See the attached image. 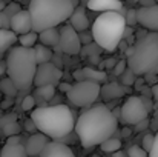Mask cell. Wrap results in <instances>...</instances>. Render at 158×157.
Returning a JSON list of instances; mask_svg holds the SVG:
<instances>
[{"label": "cell", "mask_w": 158, "mask_h": 157, "mask_svg": "<svg viewBox=\"0 0 158 157\" xmlns=\"http://www.w3.org/2000/svg\"><path fill=\"white\" fill-rule=\"evenodd\" d=\"M78 36H80V42L85 43V46H86V45H91L92 40H94V39H92V34H89V33H80Z\"/></svg>", "instance_id": "8d00e7d4"}, {"label": "cell", "mask_w": 158, "mask_h": 157, "mask_svg": "<svg viewBox=\"0 0 158 157\" xmlns=\"http://www.w3.org/2000/svg\"><path fill=\"white\" fill-rule=\"evenodd\" d=\"M78 2L74 0H32L29 3V14L32 20V31L40 34L46 29L57 28L64 20H69Z\"/></svg>", "instance_id": "3957f363"}, {"label": "cell", "mask_w": 158, "mask_h": 157, "mask_svg": "<svg viewBox=\"0 0 158 157\" xmlns=\"http://www.w3.org/2000/svg\"><path fill=\"white\" fill-rule=\"evenodd\" d=\"M61 69L57 68L54 63H45V65H39L37 66V72H35V79H34V85L39 86H55L60 85L61 80Z\"/></svg>", "instance_id": "30bf717a"}, {"label": "cell", "mask_w": 158, "mask_h": 157, "mask_svg": "<svg viewBox=\"0 0 158 157\" xmlns=\"http://www.w3.org/2000/svg\"><path fill=\"white\" fill-rule=\"evenodd\" d=\"M149 157H158V131H157V134H155V143H154L152 151L149 153Z\"/></svg>", "instance_id": "60d3db41"}, {"label": "cell", "mask_w": 158, "mask_h": 157, "mask_svg": "<svg viewBox=\"0 0 158 157\" xmlns=\"http://www.w3.org/2000/svg\"><path fill=\"white\" fill-rule=\"evenodd\" d=\"M3 26H5V23H3V15H2V12H0V29H3Z\"/></svg>", "instance_id": "f5cc1de1"}, {"label": "cell", "mask_w": 158, "mask_h": 157, "mask_svg": "<svg viewBox=\"0 0 158 157\" xmlns=\"http://www.w3.org/2000/svg\"><path fill=\"white\" fill-rule=\"evenodd\" d=\"M124 15L120 12H103L100 14L92 25V39L94 42L107 52L117 51L121 43L126 31Z\"/></svg>", "instance_id": "8992f818"}, {"label": "cell", "mask_w": 158, "mask_h": 157, "mask_svg": "<svg viewBox=\"0 0 158 157\" xmlns=\"http://www.w3.org/2000/svg\"><path fill=\"white\" fill-rule=\"evenodd\" d=\"M5 74H6V62H0V82L3 80Z\"/></svg>", "instance_id": "f6af8a7d"}, {"label": "cell", "mask_w": 158, "mask_h": 157, "mask_svg": "<svg viewBox=\"0 0 158 157\" xmlns=\"http://www.w3.org/2000/svg\"><path fill=\"white\" fill-rule=\"evenodd\" d=\"M157 3L154 0H141V8H151V6H155Z\"/></svg>", "instance_id": "ee69618b"}, {"label": "cell", "mask_w": 158, "mask_h": 157, "mask_svg": "<svg viewBox=\"0 0 158 157\" xmlns=\"http://www.w3.org/2000/svg\"><path fill=\"white\" fill-rule=\"evenodd\" d=\"M0 94H5V96L9 97V99H14V97L19 94L15 85L12 83V80H11L9 77H5V79L0 82Z\"/></svg>", "instance_id": "603a6c76"}, {"label": "cell", "mask_w": 158, "mask_h": 157, "mask_svg": "<svg viewBox=\"0 0 158 157\" xmlns=\"http://www.w3.org/2000/svg\"><path fill=\"white\" fill-rule=\"evenodd\" d=\"M2 116H3V112H2V109H0V117H2Z\"/></svg>", "instance_id": "11a10c76"}, {"label": "cell", "mask_w": 158, "mask_h": 157, "mask_svg": "<svg viewBox=\"0 0 158 157\" xmlns=\"http://www.w3.org/2000/svg\"><path fill=\"white\" fill-rule=\"evenodd\" d=\"M35 60H37V65H45V63H51V59H52V50L45 46V45H35Z\"/></svg>", "instance_id": "7402d4cb"}, {"label": "cell", "mask_w": 158, "mask_h": 157, "mask_svg": "<svg viewBox=\"0 0 158 157\" xmlns=\"http://www.w3.org/2000/svg\"><path fill=\"white\" fill-rule=\"evenodd\" d=\"M51 142L49 137H46L45 134L42 133H35V134H31L25 143V150H26V154L28 157H40V154L43 153V150L48 146V143Z\"/></svg>", "instance_id": "7c38bea8"}, {"label": "cell", "mask_w": 158, "mask_h": 157, "mask_svg": "<svg viewBox=\"0 0 158 157\" xmlns=\"http://www.w3.org/2000/svg\"><path fill=\"white\" fill-rule=\"evenodd\" d=\"M0 157H28L26 150H25V145L22 143L20 136L9 137L6 140V143L2 148Z\"/></svg>", "instance_id": "5bb4252c"}, {"label": "cell", "mask_w": 158, "mask_h": 157, "mask_svg": "<svg viewBox=\"0 0 158 157\" xmlns=\"http://www.w3.org/2000/svg\"><path fill=\"white\" fill-rule=\"evenodd\" d=\"M40 157H75V154L72 153L69 146L51 140L48 146L43 150V153L40 154Z\"/></svg>", "instance_id": "d6986e66"}, {"label": "cell", "mask_w": 158, "mask_h": 157, "mask_svg": "<svg viewBox=\"0 0 158 157\" xmlns=\"http://www.w3.org/2000/svg\"><path fill=\"white\" fill-rule=\"evenodd\" d=\"M154 143H155V134H152V133H148L144 137H143V142H141V148L149 154L151 151H152V148H154Z\"/></svg>", "instance_id": "f1b7e54d"}, {"label": "cell", "mask_w": 158, "mask_h": 157, "mask_svg": "<svg viewBox=\"0 0 158 157\" xmlns=\"http://www.w3.org/2000/svg\"><path fill=\"white\" fill-rule=\"evenodd\" d=\"M55 50L60 52H64L68 55H77V54H80V51H81L80 36H78V33L71 25H64L60 29V42L55 46Z\"/></svg>", "instance_id": "9c48e42d"}, {"label": "cell", "mask_w": 158, "mask_h": 157, "mask_svg": "<svg viewBox=\"0 0 158 157\" xmlns=\"http://www.w3.org/2000/svg\"><path fill=\"white\" fill-rule=\"evenodd\" d=\"M12 105H14V99H9V97L2 99V102H0V109H2V111H5V109L11 108Z\"/></svg>", "instance_id": "74e56055"}, {"label": "cell", "mask_w": 158, "mask_h": 157, "mask_svg": "<svg viewBox=\"0 0 158 157\" xmlns=\"http://www.w3.org/2000/svg\"><path fill=\"white\" fill-rule=\"evenodd\" d=\"M20 131H22V126L17 122L15 123H11V125H8V126H5V128L0 129L2 136H5V137H15V136L20 134Z\"/></svg>", "instance_id": "83f0119b"}, {"label": "cell", "mask_w": 158, "mask_h": 157, "mask_svg": "<svg viewBox=\"0 0 158 157\" xmlns=\"http://www.w3.org/2000/svg\"><path fill=\"white\" fill-rule=\"evenodd\" d=\"M20 11H22V6H20L19 3H14V2H12V3H8V5H6V8H5L3 12H5L9 19H12V17H14L15 14H19Z\"/></svg>", "instance_id": "836d02e7"}, {"label": "cell", "mask_w": 158, "mask_h": 157, "mask_svg": "<svg viewBox=\"0 0 158 157\" xmlns=\"http://www.w3.org/2000/svg\"><path fill=\"white\" fill-rule=\"evenodd\" d=\"M89 9L103 12H121L124 5L118 0H91L86 3Z\"/></svg>", "instance_id": "2e32d148"}, {"label": "cell", "mask_w": 158, "mask_h": 157, "mask_svg": "<svg viewBox=\"0 0 158 157\" xmlns=\"http://www.w3.org/2000/svg\"><path fill=\"white\" fill-rule=\"evenodd\" d=\"M103 51L97 43H91V45H86L85 48H81L80 54L83 57H88V59H92V57H98V54Z\"/></svg>", "instance_id": "4316f807"}, {"label": "cell", "mask_w": 158, "mask_h": 157, "mask_svg": "<svg viewBox=\"0 0 158 157\" xmlns=\"http://www.w3.org/2000/svg\"><path fill=\"white\" fill-rule=\"evenodd\" d=\"M126 69H127V62H126V60H118V63H117L115 68H114V74H117V76L121 77Z\"/></svg>", "instance_id": "d590c367"}, {"label": "cell", "mask_w": 158, "mask_h": 157, "mask_svg": "<svg viewBox=\"0 0 158 157\" xmlns=\"http://www.w3.org/2000/svg\"><path fill=\"white\" fill-rule=\"evenodd\" d=\"M124 20H126V25L129 26H137L138 25V17H137V9H129L124 15Z\"/></svg>", "instance_id": "e575fe53"}, {"label": "cell", "mask_w": 158, "mask_h": 157, "mask_svg": "<svg viewBox=\"0 0 158 157\" xmlns=\"http://www.w3.org/2000/svg\"><path fill=\"white\" fill-rule=\"evenodd\" d=\"M58 88H60V91H64L66 94L71 91V88H72V85L71 83H68V82H60V85H58Z\"/></svg>", "instance_id": "b9f144b4"}, {"label": "cell", "mask_w": 158, "mask_h": 157, "mask_svg": "<svg viewBox=\"0 0 158 157\" xmlns=\"http://www.w3.org/2000/svg\"><path fill=\"white\" fill-rule=\"evenodd\" d=\"M146 80H148V82H149V80H151V82H154V80H157V77H154V76H149V74H146Z\"/></svg>", "instance_id": "f907efd6"}, {"label": "cell", "mask_w": 158, "mask_h": 157, "mask_svg": "<svg viewBox=\"0 0 158 157\" xmlns=\"http://www.w3.org/2000/svg\"><path fill=\"white\" fill-rule=\"evenodd\" d=\"M143 83H144V80H143V79H140V80H135V85H138L137 88H141V85H143Z\"/></svg>", "instance_id": "816d5d0a"}, {"label": "cell", "mask_w": 158, "mask_h": 157, "mask_svg": "<svg viewBox=\"0 0 158 157\" xmlns=\"http://www.w3.org/2000/svg\"><path fill=\"white\" fill-rule=\"evenodd\" d=\"M149 126V122L148 120H143V122H140L138 125H135V131H143V129H146Z\"/></svg>", "instance_id": "7bdbcfd3"}, {"label": "cell", "mask_w": 158, "mask_h": 157, "mask_svg": "<svg viewBox=\"0 0 158 157\" xmlns=\"http://www.w3.org/2000/svg\"><path fill=\"white\" fill-rule=\"evenodd\" d=\"M0 99H2V94H0Z\"/></svg>", "instance_id": "6f0895ef"}, {"label": "cell", "mask_w": 158, "mask_h": 157, "mask_svg": "<svg viewBox=\"0 0 158 157\" xmlns=\"http://www.w3.org/2000/svg\"><path fill=\"white\" fill-rule=\"evenodd\" d=\"M0 153H2V148H0Z\"/></svg>", "instance_id": "9f6ffc18"}, {"label": "cell", "mask_w": 158, "mask_h": 157, "mask_svg": "<svg viewBox=\"0 0 158 157\" xmlns=\"http://www.w3.org/2000/svg\"><path fill=\"white\" fill-rule=\"evenodd\" d=\"M126 93H127V89L123 85H120L118 82H110V83H106L102 86L100 96L103 100L109 102V100H117V99L123 97Z\"/></svg>", "instance_id": "ac0fdd59"}, {"label": "cell", "mask_w": 158, "mask_h": 157, "mask_svg": "<svg viewBox=\"0 0 158 157\" xmlns=\"http://www.w3.org/2000/svg\"><path fill=\"white\" fill-rule=\"evenodd\" d=\"M117 126L118 119L106 105H94L80 114L75 134L85 148H92L112 139Z\"/></svg>", "instance_id": "6da1fadb"}, {"label": "cell", "mask_w": 158, "mask_h": 157, "mask_svg": "<svg viewBox=\"0 0 158 157\" xmlns=\"http://www.w3.org/2000/svg\"><path fill=\"white\" fill-rule=\"evenodd\" d=\"M127 68L135 76L155 72L158 68V33H149L140 37L126 51Z\"/></svg>", "instance_id": "5b68a950"}, {"label": "cell", "mask_w": 158, "mask_h": 157, "mask_svg": "<svg viewBox=\"0 0 158 157\" xmlns=\"http://www.w3.org/2000/svg\"><path fill=\"white\" fill-rule=\"evenodd\" d=\"M32 96L35 99H42V100L48 102L55 96V86H39L34 89Z\"/></svg>", "instance_id": "cb8c5ba5"}, {"label": "cell", "mask_w": 158, "mask_h": 157, "mask_svg": "<svg viewBox=\"0 0 158 157\" xmlns=\"http://www.w3.org/2000/svg\"><path fill=\"white\" fill-rule=\"evenodd\" d=\"M6 5H8V3H5V2H2V0H0V12H3V11H5Z\"/></svg>", "instance_id": "681fc988"}, {"label": "cell", "mask_w": 158, "mask_h": 157, "mask_svg": "<svg viewBox=\"0 0 158 157\" xmlns=\"http://www.w3.org/2000/svg\"><path fill=\"white\" fill-rule=\"evenodd\" d=\"M138 25L151 33H158V3L151 8H140L137 9Z\"/></svg>", "instance_id": "8fae6325"}, {"label": "cell", "mask_w": 158, "mask_h": 157, "mask_svg": "<svg viewBox=\"0 0 158 157\" xmlns=\"http://www.w3.org/2000/svg\"><path fill=\"white\" fill-rule=\"evenodd\" d=\"M100 148H102V151H105V153H110V154H114V153L120 151V148H121V140H120V139L112 137V139H109V140L103 142V143L100 145Z\"/></svg>", "instance_id": "484cf974"}, {"label": "cell", "mask_w": 158, "mask_h": 157, "mask_svg": "<svg viewBox=\"0 0 158 157\" xmlns=\"http://www.w3.org/2000/svg\"><path fill=\"white\" fill-rule=\"evenodd\" d=\"M127 157H149V154L138 145H132L127 150Z\"/></svg>", "instance_id": "d6a6232c"}, {"label": "cell", "mask_w": 158, "mask_h": 157, "mask_svg": "<svg viewBox=\"0 0 158 157\" xmlns=\"http://www.w3.org/2000/svg\"><path fill=\"white\" fill-rule=\"evenodd\" d=\"M69 25L77 31V33H86V29L89 28V19L86 14V9L83 6H77L69 19Z\"/></svg>", "instance_id": "e0dca14e"}, {"label": "cell", "mask_w": 158, "mask_h": 157, "mask_svg": "<svg viewBox=\"0 0 158 157\" xmlns=\"http://www.w3.org/2000/svg\"><path fill=\"white\" fill-rule=\"evenodd\" d=\"M117 63H118V60H117V59H114V57H112V59H106L105 60V68H107V69H110V68H112V69H114Z\"/></svg>", "instance_id": "ab89813d"}, {"label": "cell", "mask_w": 158, "mask_h": 157, "mask_svg": "<svg viewBox=\"0 0 158 157\" xmlns=\"http://www.w3.org/2000/svg\"><path fill=\"white\" fill-rule=\"evenodd\" d=\"M121 134H123V137H131V134H132V129H131L129 126H124V128L121 129Z\"/></svg>", "instance_id": "7dc6e473"}, {"label": "cell", "mask_w": 158, "mask_h": 157, "mask_svg": "<svg viewBox=\"0 0 158 157\" xmlns=\"http://www.w3.org/2000/svg\"><path fill=\"white\" fill-rule=\"evenodd\" d=\"M74 79L77 82H94V83H103L106 82L107 76L105 71H98L94 68H81L74 71Z\"/></svg>", "instance_id": "9a60e30c"}, {"label": "cell", "mask_w": 158, "mask_h": 157, "mask_svg": "<svg viewBox=\"0 0 158 157\" xmlns=\"http://www.w3.org/2000/svg\"><path fill=\"white\" fill-rule=\"evenodd\" d=\"M112 157H124V153L123 151H117V153H114Z\"/></svg>", "instance_id": "c3c4849f"}, {"label": "cell", "mask_w": 158, "mask_h": 157, "mask_svg": "<svg viewBox=\"0 0 158 157\" xmlns=\"http://www.w3.org/2000/svg\"><path fill=\"white\" fill-rule=\"evenodd\" d=\"M39 40L42 42V45H45V46H57L58 45V42H60V31L57 29V28H52V29H46V31H43V33H40L39 34Z\"/></svg>", "instance_id": "ffe728a7"}, {"label": "cell", "mask_w": 158, "mask_h": 157, "mask_svg": "<svg viewBox=\"0 0 158 157\" xmlns=\"http://www.w3.org/2000/svg\"><path fill=\"white\" fill-rule=\"evenodd\" d=\"M11 31L14 34H28L32 31V20H31V14L29 11H20L19 14H15L11 19Z\"/></svg>", "instance_id": "4fadbf2b"}, {"label": "cell", "mask_w": 158, "mask_h": 157, "mask_svg": "<svg viewBox=\"0 0 158 157\" xmlns=\"http://www.w3.org/2000/svg\"><path fill=\"white\" fill-rule=\"evenodd\" d=\"M100 85L94 83V82H75L71 88V91L66 94L69 102L75 106L85 108V106H91L94 103L98 96H100Z\"/></svg>", "instance_id": "52a82bcc"}, {"label": "cell", "mask_w": 158, "mask_h": 157, "mask_svg": "<svg viewBox=\"0 0 158 157\" xmlns=\"http://www.w3.org/2000/svg\"><path fill=\"white\" fill-rule=\"evenodd\" d=\"M25 128H26L28 131H31L32 134H35V133H39V131H37V128H35V125H34V122H32L31 119H28V120L25 122Z\"/></svg>", "instance_id": "f35d334b"}, {"label": "cell", "mask_w": 158, "mask_h": 157, "mask_svg": "<svg viewBox=\"0 0 158 157\" xmlns=\"http://www.w3.org/2000/svg\"><path fill=\"white\" fill-rule=\"evenodd\" d=\"M17 122V114L15 112H8V114H3L0 117V129L11 125V123H15Z\"/></svg>", "instance_id": "4dcf8cb0"}, {"label": "cell", "mask_w": 158, "mask_h": 157, "mask_svg": "<svg viewBox=\"0 0 158 157\" xmlns=\"http://www.w3.org/2000/svg\"><path fill=\"white\" fill-rule=\"evenodd\" d=\"M39 40V34H35L34 31L28 33V34H23L19 37V42L23 48H35V43Z\"/></svg>", "instance_id": "d4e9b609"}, {"label": "cell", "mask_w": 158, "mask_h": 157, "mask_svg": "<svg viewBox=\"0 0 158 157\" xmlns=\"http://www.w3.org/2000/svg\"><path fill=\"white\" fill-rule=\"evenodd\" d=\"M17 34H14L12 31H6V29H0V54L12 50L14 43L17 42Z\"/></svg>", "instance_id": "44dd1931"}, {"label": "cell", "mask_w": 158, "mask_h": 157, "mask_svg": "<svg viewBox=\"0 0 158 157\" xmlns=\"http://www.w3.org/2000/svg\"><path fill=\"white\" fill-rule=\"evenodd\" d=\"M151 93H152V97H154V100H157V102H158V83H154V86H152Z\"/></svg>", "instance_id": "bcb514c9"}, {"label": "cell", "mask_w": 158, "mask_h": 157, "mask_svg": "<svg viewBox=\"0 0 158 157\" xmlns=\"http://www.w3.org/2000/svg\"><path fill=\"white\" fill-rule=\"evenodd\" d=\"M22 109L23 111H34V108H35V97L32 96V94H26L23 99H22Z\"/></svg>", "instance_id": "f546056e"}, {"label": "cell", "mask_w": 158, "mask_h": 157, "mask_svg": "<svg viewBox=\"0 0 158 157\" xmlns=\"http://www.w3.org/2000/svg\"><path fill=\"white\" fill-rule=\"evenodd\" d=\"M155 74H157V76H158V68H157V69H155Z\"/></svg>", "instance_id": "db71d44e"}, {"label": "cell", "mask_w": 158, "mask_h": 157, "mask_svg": "<svg viewBox=\"0 0 158 157\" xmlns=\"http://www.w3.org/2000/svg\"><path fill=\"white\" fill-rule=\"evenodd\" d=\"M6 74L15 85L19 93H26L34 85L37 72V60L34 48L14 46L6 54Z\"/></svg>", "instance_id": "277c9868"}, {"label": "cell", "mask_w": 158, "mask_h": 157, "mask_svg": "<svg viewBox=\"0 0 158 157\" xmlns=\"http://www.w3.org/2000/svg\"><path fill=\"white\" fill-rule=\"evenodd\" d=\"M148 108L143 102V97L131 96L120 108V120L126 126H135L143 120H148Z\"/></svg>", "instance_id": "ba28073f"}, {"label": "cell", "mask_w": 158, "mask_h": 157, "mask_svg": "<svg viewBox=\"0 0 158 157\" xmlns=\"http://www.w3.org/2000/svg\"><path fill=\"white\" fill-rule=\"evenodd\" d=\"M135 80H137V76H135L129 68H127V69L124 71V74L121 76V83H123L124 86H131V85H134Z\"/></svg>", "instance_id": "1f68e13d"}, {"label": "cell", "mask_w": 158, "mask_h": 157, "mask_svg": "<svg viewBox=\"0 0 158 157\" xmlns=\"http://www.w3.org/2000/svg\"><path fill=\"white\" fill-rule=\"evenodd\" d=\"M29 119L34 122L37 131L49 137L52 142H58L60 139L69 136L75 128L74 114L66 105L35 108Z\"/></svg>", "instance_id": "7a4b0ae2"}]
</instances>
